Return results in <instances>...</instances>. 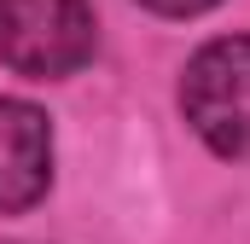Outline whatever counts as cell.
<instances>
[{
	"mask_svg": "<svg viewBox=\"0 0 250 244\" xmlns=\"http://www.w3.org/2000/svg\"><path fill=\"white\" fill-rule=\"evenodd\" d=\"M140 6H151V12H163V18H198V12H209L215 0H140Z\"/></svg>",
	"mask_w": 250,
	"mask_h": 244,
	"instance_id": "obj_4",
	"label": "cell"
},
{
	"mask_svg": "<svg viewBox=\"0 0 250 244\" xmlns=\"http://www.w3.org/2000/svg\"><path fill=\"white\" fill-rule=\"evenodd\" d=\"M93 0H0V59L29 81H59L93 59Z\"/></svg>",
	"mask_w": 250,
	"mask_h": 244,
	"instance_id": "obj_1",
	"label": "cell"
},
{
	"mask_svg": "<svg viewBox=\"0 0 250 244\" xmlns=\"http://www.w3.org/2000/svg\"><path fill=\"white\" fill-rule=\"evenodd\" d=\"M53 186V128L35 105L0 99V215L29 209Z\"/></svg>",
	"mask_w": 250,
	"mask_h": 244,
	"instance_id": "obj_3",
	"label": "cell"
},
{
	"mask_svg": "<svg viewBox=\"0 0 250 244\" xmlns=\"http://www.w3.org/2000/svg\"><path fill=\"white\" fill-rule=\"evenodd\" d=\"M181 111L215 157H250V35L192 53L181 76Z\"/></svg>",
	"mask_w": 250,
	"mask_h": 244,
	"instance_id": "obj_2",
	"label": "cell"
}]
</instances>
